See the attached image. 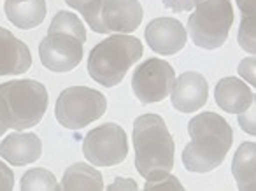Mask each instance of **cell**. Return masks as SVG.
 Here are the masks:
<instances>
[{
	"mask_svg": "<svg viewBox=\"0 0 256 191\" xmlns=\"http://www.w3.org/2000/svg\"><path fill=\"white\" fill-rule=\"evenodd\" d=\"M190 144L182 151V163L190 172L207 174L224 162L234 142V130L223 116L202 112L188 124Z\"/></svg>",
	"mask_w": 256,
	"mask_h": 191,
	"instance_id": "obj_1",
	"label": "cell"
},
{
	"mask_svg": "<svg viewBox=\"0 0 256 191\" xmlns=\"http://www.w3.org/2000/svg\"><path fill=\"white\" fill-rule=\"evenodd\" d=\"M136 168L148 182L160 180L174 168V138L158 114H142L134 121Z\"/></svg>",
	"mask_w": 256,
	"mask_h": 191,
	"instance_id": "obj_2",
	"label": "cell"
},
{
	"mask_svg": "<svg viewBox=\"0 0 256 191\" xmlns=\"http://www.w3.org/2000/svg\"><path fill=\"white\" fill-rule=\"evenodd\" d=\"M48 90L34 79L9 81L0 84V130L22 132L32 128L44 118L48 109Z\"/></svg>",
	"mask_w": 256,
	"mask_h": 191,
	"instance_id": "obj_3",
	"label": "cell"
},
{
	"mask_svg": "<svg viewBox=\"0 0 256 191\" xmlns=\"http://www.w3.org/2000/svg\"><path fill=\"white\" fill-rule=\"evenodd\" d=\"M86 30L81 20L68 11H58L50 25V32L39 44L42 65L53 72H68L82 60Z\"/></svg>",
	"mask_w": 256,
	"mask_h": 191,
	"instance_id": "obj_4",
	"label": "cell"
},
{
	"mask_svg": "<svg viewBox=\"0 0 256 191\" xmlns=\"http://www.w3.org/2000/svg\"><path fill=\"white\" fill-rule=\"evenodd\" d=\"M142 42L132 36H116L98 42L88 56V74L106 88L118 86L124 74L142 56Z\"/></svg>",
	"mask_w": 256,
	"mask_h": 191,
	"instance_id": "obj_5",
	"label": "cell"
},
{
	"mask_svg": "<svg viewBox=\"0 0 256 191\" xmlns=\"http://www.w3.org/2000/svg\"><path fill=\"white\" fill-rule=\"evenodd\" d=\"M234 9L230 0H196L195 12L188 20V34L195 46L218 50L228 39Z\"/></svg>",
	"mask_w": 256,
	"mask_h": 191,
	"instance_id": "obj_6",
	"label": "cell"
},
{
	"mask_svg": "<svg viewBox=\"0 0 256 191\" xmlns=\"http://www.w3.org/2000/svg\"><path fill=\"white\" fill-rule=\"evenodd\" d=\"M90 28L96 34H128L142 23L139 0H92L79 9Z\"/></svg>",
	"mask_w": 256,
	"mask_h": 191,
	"instance_id": "obj_7",
	"label": "cell"
},
{
	"mask_svg": "<svg viewBox=\"0 0 256 191\" xmlns=\"http://www.w3.org/2000/svg\"><path fill=\"white\" fill-rule=\"evenodd\" d=\"M107 100L100 92L86 86H70L56 100L54 116L68 130H82L106 114Z\"/></svg>",
	"mask_w": 256,
	"mask_h": 191,
	"instance_id": "obj_8",
	"label": "cell"
},
{
	"mask_svg": "<svg viewBox=\"0 0 256 191\" xmlns=\"http://www.w3.org/2000/svg\"><path fill=\"white\" fill-rule=\"evenodd\" d=\"M82 154L95 166H114L128 154V138L116 123H106L88 132L82 142Z\"/></svg>",
	"mask_w": 256,
	"mask_h": 191,
	"instance_id": "obj_9",
	"label": "cell"
},
{
	"mask_svg": "<svg viewBox=\"0 0 256 191\" xmlns=\"http://www.w3.org/2000/svg\"><path fill=\"white\" fill-rule=\"evenodd\" d=\"M176 72L172 65L160 58H150L134 70L132 90L140 104L162 102L172 93Z\"/></svg>",
	"mask_w": 256,
	"mask_h": 191,
	"instance_id": "obj_10",
	"label": "cell"
},
{
	"mask_svg": "<svg viewBox=\"0 0 256 191\" xmlns=\"http://www.w3.org/2000/svg\"><path fill=\"white\" fill-rule=\"evenodd\" d=\"M146 42L154 53L164 54H176L184 48L188 34L181 22L174 18H156L150 22V25L144 30Z\"/></svg>",
	"mask_w": 256,
	"mask_h": 191,
	"instance_id": "obj_11",
	"label": "cell"
},
{
	"mask_svg": "<svg viewBox=\"0 0 256 191\" xmlns=\"http://www.w3.org/2000/svg\"><path fill=\"white\" fill-rule=\"evenodd\" d=\"M209 84L207 79L198 72H184L178 78L172 90V107L179 112H195L207 102Z\"/></svg>",
	"mask_w": 256,
	"mask_h": 191,
	"instance_id": "obj_12",
	"label": "cell"
},
{
	"mask_svg": "<svg viewBox=\"0 0 256 191\" xmlns=\"http://www.w3.org/2000/svg\"><path fill=\"white\" fill-rule=\"evenodd\" d=\"M32 65V54L25 42L9 30L0 28V76H18Z\"/></svg>",
	"mask_w": 256,
	"mask_h": 191,
	"instance_id": "obj_13",
	"label": "cell"
},
{
	"mask_svg": "<svg viewBox=\"0 0 256 191\" xmlns=\"http://www.w3.org/2000/svg\"><path fill=\"white\" fill-rule=\"evenodd\" d=\"M42 152V142L36 134H11L0 144V154L2 160L9 162L14 166L30 165L40 158Z\"/></svg>",
	"mask_w": 256,
	"mask_h": 191,
	"instance_id": "obj_14",
	"label": "cell"
},
{
	"mask_svg": "<svg viewBox=\"0 0 256 191\" xmlns=\"http://www.w3.org/2000/svg\"><path fill=\"white\" fill-rule=\"evenodd\" d=\"M214 100L224 112L240 114L252 104V93L244 81L237 78H223L214 88Z\"/></svg>",
	"mask_w": 256,
	"mask_h": 191,
	"instance_id": "obj_15",
	"label": "cell"
},
{
	"mask_svg": "<svg viewBox=\"0 0 256 191\" xmlns=\"http://www.w3.org/2000/svg\"><path fill=\"white\" fill-rule=\"evenodd\" d=\"M8 20L22 30L39 26L46 18V0H6Z\"/></svg>",
	"mask_w": 256,
	"mask_h": 191,
	"instance_id": "obj_16",
	"label": "cell"
},
{
	"mask_svg": "<svg viewBox=\"0 0 256 191\" xmlns=\"http://www.w3.org/2000/svg\"><path fill=\"white\" fill-rule=\"evenodd\" d=\"M232 174L240 191H256V142L238 146L232 162Z\"/></svg>",
	"mask_w": 256,
	"mask_h": 191,
	"instance_id": "obj_17",
	"label": "cell"
},
{
	"mask_svg": "<svg viewBox=\"0 0 256 191\" xmlns=\"http://www.w3.org/2000/svg\"><path fill=\"white\" fill-rule=\"evenodd\" d=\"M104 188L102 174L86 163H74L64 174V191H100Z\"/></svg>",
	"mask_w": 256,
	"mask_h": 191,
	"instance_id": "obj_18",
	"label": "cell"
},
{
	"mask_svg": "<svg viewBox=\"0 0 256 191\" xmlns=\"http://www.w3.org/2000/svg\"><path fill=\"white\" fill-rule=\"evenodd\" d=\"M242 12L238 26V46L251 54H256V0H235Z\"/></svg>",
	"mask_w": 256,
	"mask_h": 191,
	"instance_id": "obj_19",
	"label": "cell"
},
{
	"mask_svg": "<svg viewBox=\"0 0 256 191\" xmlns=\"http://www.w3.org/2000/svg\"><path fill=\"white\" fill-rule=\"evenodd\" d=\"M22 190L32 191V190H44V191H58L62 186L56 182L54 176L48 172L46 168H32L22 177Z\"/></svg>",
	"mask_w": 256,
	"mask_h": 191,
	"instance_id": "obj_20",
	"label": "cell"
},
{
	"mask_svg": "<svg viewBox=\"0 0 256 191\" xmlns=\"http://www.w3.org/2000/svg\"><path fill=\"white\" fill-rule=\"evenodd\" d=\"M238 126L249 135H254L256 137V95H252V104L249 106L248 110L238 114L237 118Z\"/></svg>",
	"mask_w": 256,
	"mask_h": 191,
	"instance_id": "obj_21",
	"label": "cell"
},
{
	"mask_svg": "<svg viewBox=\"0 0 256 191\" xmlns=\"http://www.w3.org/2000/svg\"><path fill=\"white\" fill-rule=\"evenodd\" d=\"M238 74L246 82H249V84H252L256 88V56L244 58L238 64Z\"/></svg>",
	"mask_w": 256,
	"mask_h": 191,
	"instance_id": "obj_22",
	"label": "cell"
},
{
	"mask_svg": "<svg viewBox=\"0 0 256 191\" xmlns=\"http://www.w3.org/2000/svg\"><path fill=\"white\" fill-rule=\"evenodd\" d=\"M164 6L167 9L174 12H184V11H190V9L195 8V2L196 0H162Z\"/></svg>",
	"mask_w": 256,
	"mask_h": 191,
	"instance_id": "obj_23",
	"label": "cell"
},
{
	"mask_svg": "<svg viewBox=\"0 0 256 191\" xmlns=\"http://www.w3.org/2000/svg\"><path fill=\"white\" fill-rule=\"evenodd\" d=\"M65 2H67V6L74 8L76 11H79V9H81L82 6H86L88 2H92V0H65Z\"/></svg>",
	"mask_w": 256,
	"mask_h": 191,
	"instance_id": "obj_24",
	"label": "cell"
}]
</instances>
